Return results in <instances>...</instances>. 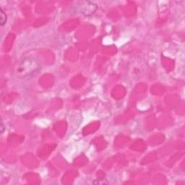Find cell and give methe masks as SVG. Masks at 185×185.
I'll return each instance as SVG.
<instances>
[{
    "mask_svg": "<svg viewBox=\"0 0 185 185\" xmlns=\"http://www.w3.org/2000/svg\"><path fill=\"white\" fill-rule=\"evenodd\" d=\"M6 20H7L6 14L4 13V11L1 8V25H4L6 23Z\"/></svg>",
    "mask_w": 185,
    "mask_h": 185,
    "instance_id": "3957f363",
    "label": "cell"
},
{
    "mask_svg": "<svg viewBox=\"0 0 185 185\" xmlns=\"http://www.w3.org/2000/svg\"><path fill=\"white\" fill-rule=\"evenodd\" d=\"M40 69L41 66L36 60L33 58H25L19 65L17 73L20 77L23 78L30 77L34 76Z\"/></svg>",
    "mask_w": 185,
    "mask_h": 185,
    "instance_id": "6da1fadb",
    "label": "cell"
},
{
    "mask_svg": "<svg viewBox=\"0 0 185 185\" xmlns=\"http://www.w3.org/2000/svg\"><path fill=\"white\" fill-rule=\"evenodd\" d=\"M86 4H87V5L82 6L81 12L85 16H89L95 12V11L97 9V6L93 3L89 2V1H87Z\"/></svg>",
    "mask_w": 185,
    "mask_h": 185,
    "instance_id": "7a4b0ae2",
    "label": "cell"
},
{
    "mask_svg": "<svg viewBox=\"0 0 185 185\" xmlns=\"http://www.w3.org/2000/svg\"><path fill=\"white\" fill-rule=\"evenodd\" d=\"M3 130H4V126H3V124H1V133L3 132Z\"/></svg>",
    "mask_w": 185,
    "mask_h": 185,
    "instance_id": "277c9868",
    "label": "cell"
}]
</instances>
